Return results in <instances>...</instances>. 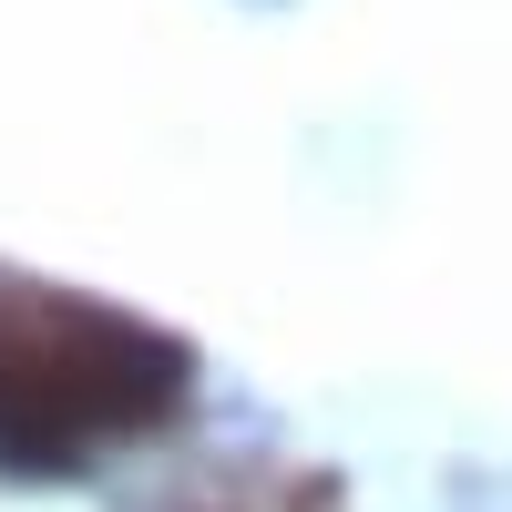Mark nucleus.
Returning <instances> with one entry per match:
<instances>
[{
    "instance_id": "nucleus-1",
    "label": "nucleus",
    "mask_w": 512,
    "mask_h": 512,
    "mask_svg": "<svg viewBox=\"0 0 512 512\" xmlns=\"http://www.w3.org/2000/svg\"><path fill=\"white\" fill-rule=\"evenodd\" d=\"M195 400V349L144 308L0 267V482H82Z\"/></svg>"
},
{
    "instance_id": "nucleus-2",
    "label": "nucleus",
    "mask_w": 512,
    "mask_h": 512,
    "mask_svg": "<svg viewBox=\"0 0 512 512\" xmlns=\"http://www.w3.org/2000/svg\"><path fill=\"white\" fill-rule=\"evenodd\" d=\"M246 11H297V0H246Z\"/></svg>"
}]
</instances>
